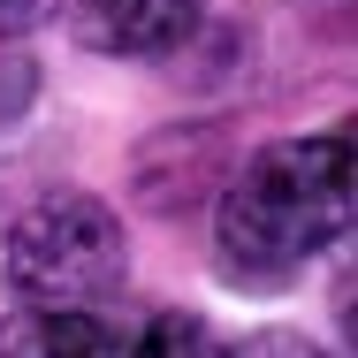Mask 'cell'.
<instances>
[{"mask_svg": "<svg viewBox=\"0 0 358 358\" xmlns=\"http://www.w3.org/2000/svg\"><path fill=\"white\" fill-rule=\"evenodd\" d=\"M351 138L320 130V138H282L267 152H252V168L221 191V275L252 289H275L289 275H305L328 244H343L351 229Z\"/></svg>", "mask_w": 358, "mask_h": 358, "instance_id": "1", "label": "cell"}, {"mask_svg": "<svg viewBox=\"0 0 358 358\" xmlns=\"http://www.w3.org/2000/svg\"><path fill=\"white\" fill-rule=\"evenodd\" d=\"M130 282L122 221L84 191H54L8 229V289L23 313H92Z\"/></svg>", "mask_w": 358, "mask_h": 358, "instance_id": "2", "label": "cell"}, {"mask_svg": "<svg viewBox=\"0 0 358 358\" xmlns=\"http://www.w3.org/2000/svg\"><path fill=\"white\" fill-rule=\"evenodd\" d=\"M191 31H199V0H76V38L92 54L152 62L176 54Z\"/></svg>", "mask_w": 358, "mask_h": 358, "instance_id": "3", "label": "cell"}, {"mask_svg": "<svg viewBox=\"0 0 358 358\" xmlns=\"http://www.w3.org/2000/svg\"><path fill=\"white\" fill-rule=\"evenodd\" d=\"M0 358H115V336L99 313H23L0 336Z\"/></svg>", "mask_w": 358, "mask_h": 358, "instance_id": "4", "label": "cell"}, {"mask_svg": "<svg viewBox=\"0 0 358 358\" xmlns=\"http://www.w3.org/2000/svg\"><path fill=\"white\" fill-rule=\"evenodd\" d=\"M115 358H236V351L221 343L206 320H191V313H152L138 328V343L115 351Z\"/></svg>", "mask_w": 358, "mask_h": 358, "instance_id": "5", "label": "cell"}, {"mask_svg": "<svg viewBox=\"0 0 358 358\" xmlns=\"http://www.w3.org/2000/svg\"><path fill=\"white\" fill-rule=\"evenodd\" d=\"M54 8H62V0H0V38H23V31H38Z\"/></svg>", "mask_w": 358, "mask_h": 358, "instance_id": "6", "label": "cell"}, {"mask_svg": "<svg viewBox=\"0 0 358 358\" xmlns=\"http://www.w3.org/2000/svg\"><path fill=\"white\" fill-rule=\"evenodd\" d=\"M236 358H320V351H313L305 336H282V328H275V336H252V343H236Z\"/></svg>", "mask_w": 358, "mask_h": 358, "instance_id": "7", "label": "cell"}]
</instances>
